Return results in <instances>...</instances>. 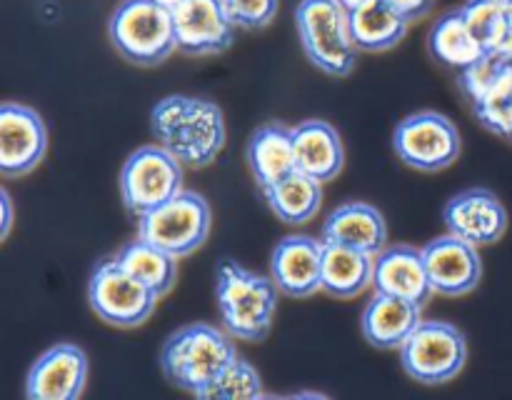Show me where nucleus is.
Masks as SVG:
<instances>
[{
	"label": "nucleus",
	"instance_id": "473e14b6",
	"mask_svg": "<svg viewBox=\"0 0 512 400\" xmlns=\"http://www.w3.org/2000/svg\"><path fill=\"white\" fill-rule=\"evenodd\" d=\"M340 3H343L348 10H355V8H360V5L370 3V0H340Z\"/></svg>",
	"mask_w": 512,
	"mask_h": 400
},
{
	"label": "nucleus",
	"instance_id": "c9c22d12",
	"mask_svg": "<svg viewBox=\"0 0 512 400\" xmlns=\"http://www.w3.org/2000/svg\"><path fill=\"white\" fill-rule=\"evenodd\" d=\"M510 140H512V138H510Z\"/></svg>",
	"mask_w": 512,
	"mask_h": 400
},
{
	"label": "nucleus",
	"instance_id": "aec40b11",
	"mask_svg": "<svg viewBox=\"0 0 512 400\" xmlns=\"http://www.w3.org/2000/svg\"><path fill=\"white\" fill-rule=\"evenodd\" d=\"M423 320V308L395 295L375 293L360 315L363 338L378 350H400Z\"/></svg>",
	"mask_w": 512,
	"mask_h": 400
},
{
	"label": "nucleus",
	"instance_id": "cd10ccee",
	"mask_svg": "<svg viewBox=\"0 0 512 400\" xmlns=\"http://www.w3.org/2000/svg\"><path fill=\"white\" fill-rule=\"evenodd\" d=\"M460 10L485 53L510 55L508 0H465Z\"/></svg>",
	"mask_w": 512,
	"mask_h": 400
},
{
	"label": "nucleus",
	"instance_id": "4468645a",
	"mask_svg": "<svg viewBox=\"0 0 512 400\" xmlns=\"http://www.w3.org/2000/svg\"><path fill=\"white\" fill-rule=\"evenodd\" d=\"M423 258L433 293L443 295V298H460V295L473 293L483 278V260H480L478 245L468 243L458 235L445 233L425 243Z\"/></svg>",
	"mask_w": 512,
	"mask_h": 400
},
{
	"label": "nucleus",
	"instance_id": "7c9ffc66",
	"mask_svg": "<svg viewBox=\"0 0 512 400\" xmlns=\"http://www.w3.org/2000/svg\"><path fill=\"white\" fill-rule=\"evenodd\" d=\"M388 3L393 5L408 23H415V20L425 18V15L433 10L435 0H388Z\"/></svg>",
	"mask_w": 512,
	"mask_h": 400
},
{
	"label": "nucleus",
	"instance_id": "0eeeda50",
	"mask_svg": "<svg viewBox=\"0 0 512 400\" xmlns=\"http://www.w3.org/2000/svg\"><path fill=\"white\" fill-rule=\"evenodd\" d=\"M213 225L210 205L193 190H180L163 205L138 218V235L175 258H188L205 245Z\"/></svg>",
	"mask_w": 512,
	"mask_h": 400
},
{
	"label": "nucleus",
	"instance_id": "39448f33",
	"mask_svg": "<svg viewBox=\"0 0 512 400\" xmlns=\"http://www.w3.org/2000/svg\"><path fill=\"white\" fill-rule=\"evenodd\" d=\"M108 38L120 58L155 68L178 50L173 10L155 0H123L108 20Z\"/></svg>",
	"mask_w": 512,
	"mask_h": 400
},
{
	"label": "nucleus",
	"instance_id": "f704fd0d",
	"mask_svg": "<svg viewBox=\"0 0 512 400\" xmlns=\"http://www.w3.org/2000/svg\"><path fill=\"white\" fill-rule=\"evenodd\" d=\"M508 23H510V55H512V0H508Z\"/></svg>",
	"mask_w": 512,
	"mask_h": 400
},
{
	"label": "nucleus",
	"instance_id": "1a4fd4ad",
	"mask_svg": "<svg viewBox=\"0 0 512 400\" xmlns=\"http://www.w3.org/2000/svg\"><path fill=\"white\" fill-rule=\"evenodd\" d=\"M393 150L408 168L440 173L460 158L463 138L448 115L438 110H420L400 120L393 133Z\"/></svg>",
	"mask_w": 512,
	"mask_h": 400
},
{
	"label": "nucleus",
	"instance_id": "c756f323",
	"mask_svg": "<svg viewBox=\"0 0 512 400\" xmlns=\"http://www.w3.org/2000/svg\"><path fill=\"white\" fill-rule=\"evenodd\" d=\"M230 18L243 30H263L278 15V0H223Z\"/></svg>",
	"mask_w": 512,
	"mask_h": 400
},
{
	"label": "nucleus",
	"instance_id": "b1692460",
	"mask_svg": "<svg viewBox=\"0 0 512 400\" xmlns=\"http://www.w3.org/2000/svg\"><path fill=\"white\" fill-rule=\"evenodd\" d=\"M350 33L355 45L363 53H385L403 43L410 23L388 3V0H370L360 8L348 10Z\"/></svg>",
	"mask_w": 512,
	"mask_h": 400
},
{
	"label": "nucleus",
	"instance_id": "5701e85b",
	"mask_svg": "<svg viewBox=\"0 0 512 400\" xmlns=\"http://www.w3.org/2000/svg\"><path fill=\"white\" fill-rule=\"evenodd\" d=\"M428 53L435 63L448 70H455V73H463L465 68L478 63L483 55H488L473 35V30H470L468 20H465L460 8L445 10L435 20L428 33Z\"/></svg>",
	"mask_w": 512,
	"mask_h": 400
},
{
	"label": "nucleus",
	"instance_id": "f3484780",
	"mask_svg": "<svg viewBox=\"0 0 512 400\" xmlns=\"http://www.w3.org/2000/svg\"><path fill=\"white\" fill-rule=\"evenodd\" d=\"M323 240L313 235H288L270 255V278L288 298H313L323 290Z\"/></svg>",
	"mask_w": 512,
	"mask_h": 400
},
{
	"label": "nucleus",
	"instance_id": "a878e982",
	"mask_svg": "<svg viewBox=\"0 0 512 400\" xmlns=\"http://www.w3.org/2000/svg\"><path fill=\"white\" fill-rule=\"evenodd\" d=\"M270 210L278 215L283 223L300 225L313 220L323 205V183L303 170H293L290 175L280 178L278 183L263 190Z\"/></svg>",
	"mask_w": 512,
	"mask_h": 400
},
{
	"label": "nucleus",
	"instance_id": "9d476101",
	"mask_svg": "<svg viewBox=\"0 0 512 400\" xmlns=\"http://www.w3.org/2000/svg\"><path fill=\"white\" fill-rule=\"evenodd\" d=\"M158 295L135 280L118 258L100 260L88 278V303L103 323L138 328L155 313Z\"/></svg>",
	"mask_w": 512,
	"mask_h": 400
},
{
	"label": "nucleus",
	"instance_id": "f257e3e1",
	"mask_svg": "<svg viewBox=\"0 0 512 400\" xmlns=\"http://www.w3.org/2000/svg\"><path fill=\"white\" fill-rule=\"evenodd\" d=\"M150 133L185 168L215 163L225 148V115L218 103L198 95H165L150 110Z\"/></svg>",
	"mask_w": 512,
	"mask_h": 400
},
{
	"label": "nucleus",
	"instance_id": "20e7f679",
	"mask_svg": "<svg viewBox=\"0 0 512 400\" xmlns=\"http://www.w3.org/2000/svg\"><path fill=\"white\" fill-rule=\"evenodd\" d=\"M295 28L305 55L330 78H345L358 63V45L350 33V15L340 0H300Z\"/></svg>",
	"mask_w": 512,
	"mask_h": 400
},
{
	"label": "nucleus",
	"instance_id": "dca6fc26",
	"mask_svg": "<svg viewBox=\"0 0 512 400\" xmlns=\"http://www.w3.org/2000/svg\"><path fill=\"white\" fill-rule=\"evenodd\" d=\"M88 380V358L75 343H55L28 370L25 398L75 400L83 395Z\"/></svg>",
	"mask_w": 512,
	"mask_h": 400
},
{
	"label": "nucleus",
	"instance_id": "bb28decb",
	"mask_svg": "<svg viewBox=\"0 0 512 400\" xmlns=\"http://www.w3.org/2000/svg\"><path fill=\"white\" fill-rule=\"evenodd\" d=\"M115 258H118V263L135 280H140L145 288L153 290L158 298H165L175 288V280H178V258L160 250L158 245L143 240L140 235L135 240H130V243H125Z\"/></svg>",
	"mask_w": 512,
	"mask_h": 400
},
{
	"label": "nucleus",
	"instance_id": "c85d7f7f",
	"mask_svg": "<svg viewBox=\"0 0 512 400\" xmlns=\"http://www.w3.org/2000/svg\"><path fill=\"white\" fill-rule=\"evenodd\" d=\"M263 395V380L258 368L250 360L235 358L223 373L215 378V383L205 390V400H250Z\"/></svg>",
	"mask_w": 512,
	"mask_h": 400
},
{
	"label": "nucleus",
	"instance_id": "2f4dec72",
	"mask_svg": "<svg viewBox=\"0 0 512 400\" xmlns=\"http://www.w3.org/2000/svg\"><path fill=\"white\" fill-rule=\"evenodd\" d=\"M0 205H3V228H0V235L8 238L10 228H13V200H10L8 190H0Z\"/></svg>",
	"mask_w": 512,
	"mask_h": 400
},
{
	"label": "nucleus",
	"instance_id": "7ed1b4c3",
	"mask_svg": "<svg viewBox=\"0 0 512 400\" xmlns=\"http://www.w3.org/2000/svg\"><path fill=\"white\" fill-rule=\"evenodd\" d=\"M280 295L283 293L270 275L255 273L233 258L220 260L215 300L220 323L235 340L263 343L273 328Z\"/></svg>",
	"mask_w": 512,
	"mask_h": 400
},
{
	"label": "nucleus",
	"instance_id": "a211bd4d",
	"mask_svg": "<svg viewBox=\"0 0 512 400\" xmlns=\"http://www.w3.org/2000/svg\"><path fill=\"white\" fill-rule=\"evenodd\" d=\"M373 288L375 293L395 295V298L410 300V303L425 308L435 293L428 278V268H425L423 248L408 243L385 245L375 255Z\"/></svg>",
	"mask_w": 512,
	"mask_h": 400
},
{
	"label": "nucleus",
	"instance_id": "ddd939ff",
	"mask_svg": "<svg viewBox=\"0 0 512 400\" xmlns=\"http://www.w3.org/2000/svg\"><path fill=\"white\" fill-rule=\"evenodd\" d=\"M173 23L178 50L190 58L225 53L238 30L223 0H183L173 8Z\"/></svg>",
	"mask_w": 512,
	"mask_h": 400
},
{
	"label": "nucleus",
	"instance_id": "6ab92c4d",
	"mask_svg": "<svg viewBox=\"0 0 512 400\" xmlns=\"http://www.w3.org/2000/svg\"><path fill=\"white\" fill-rule=\"evenodd\" d=\"M320 240L378 255L388 243V223L375 205L365 200H350V203L338 205L325 218Z\"/></svg>",
	"mask_w": 512,
	"mask_h": 400
},
{
	"label": "nucleus",
	"instance_id": "4be33fe9",
	"mask_svg": "<svg viewBox=\"0 0 512 400\" xmlns=\"http://www.w3.org/2000/svg\"><path fill=\"white\" fill-rule=\"evenodd\" d=\"M245 158H248V168L253 173L255 185L260 190H268L280 178L298 170V163H295L293 128L280 123V120L263 123L250 135Z\"/></svg>",
	"mask_w": 512,
	"mask_h": 400
},
{
	"label": "nucleus",
	"instance_id": "2eb2a0df",
	"mask_svg": "<svg viewBox=\"0 0 512 400\" xmlns=\"http://www.w3.org/2000/svg\"><path fill=\"white\" fill-rule=\"evenodd\" d=\"M443 223L450 235L485 248L508 233V210L488 188H468L445 203Z\"/></svg>",
	"mask_w": 512,
	"mask_h": 400
},
{
	"label": "nucleus",
	"instance_id": "6e6552de",
	"mask_svg": "<svg viewBox=\"0 0 512 400\" xmlns=\"http://www.w3.org/2000/svg\"><path fill=\"white\" fill-rule=\"evenodd\" d=\"M183 170L185 165L163 145H140L120 168V198L125 210L135 218H143L178 195L183 190Z\"/></svg>",
	"mask_w": 512,
	"mask_h": 400
},
{
	"label": "nucleus",
	"instance_id": "9b49d317",
	"mask_svg": "<svg viewBox=\"0 0 512 400\" xmlns=\"http://www.w3.org/2000/svg\"><path fill=\"white\" fill-rule=\"evenodd\" d=\"M458 88L480 128L512 138V55H483L458 73Z\"/></svg>",
	"mask_w": 512,
	"mask_h": 400
},
{
	"label": "nucleus",
	"instance_id": "f8f14e48",
	"mask_svg": "<svg viewBox=\"0 0 512 400\" xmlns=\"http://www.w3.org/2000/svg\"><path fill=\"white\" fill-rule=\"evenodd\" d=\"M48 150V128L30 105L5 100L0 105V175L25 178L33 173Z\"/></svg>",
	"mask_w": 512,
	"mask_h": 400
},
{
	"label": "nucleus",
	"instance_id": "393cba45",
	"mask_svg": "<svg viewBox=\"0 0 512 400\" xmlns=\"http://www.w3.org/2000/svg\"><path fill=\"white\" fill-rule=\"evenodd\" d=\"M375 255L348 245L325 243L323 290L338 300H353L373 285Z\"/></svg>",
	"mask_w": 512,
	"mask_h": 400
},
{
	"label": "nucleus",
	"instance_id": "72a5a7b5",
	"mask_svg": "<svg viewBox=\"0 0 512 400\" xmlns=\"http://www.w3.org/2000/svg\"><path fill=\"white\" fill-rule=\"evenodd\" d=\"M155 3H160V5H165V8H170V10H173L175 5H178V3H183V0H155Z\"/></svg>",
	"mask_w": 512,
	"mask_h": 400
},
{
	"label": "nucleus",
	"instance_id": "423d86ee",
	"mask_svg": "<svg viewBox=\"0 0 512 400\" xmlns=\"http://www.w3.org/2000/svg\"><path fill=\"white\" fill-rule=\"evenodd\" d=\"M468 360L463 330L450 320H420L400 348V365L420 385H445Z\"/></svg>",
	"mask_w": 512,
	"mask_h": 400
},
{
	"label": "nucleus",
	"instance_id": "412c9836",
	"mask_svg": "<svg viewBox=\"0 0 512 400\" xmlns=\"http://www.w3.org/2000/svg\"><path fill=\"white\" fill-rule=\"evenodd\" d=\"M295 163L298 170L313 175L320 183H330L345 165V148L338 128L328 120L310 118L293 125Z\"/></svg>",
	"mask_w": 512,
	"mask_h": 400
},
{
	"label": "nucleus",
	"instance_id": "f03ea898",
	"mask_svg": "<svg viewBox=\"0 0 512 400\" xmlns=\"http://www.w3.org/2000/svg\"><path fill=\"white\" fill-rule=\"evenodd\" d=\"M238 358L235 338L210 323H188L160 348V370L173 388L203 398L205 390Z\"/></svg>",
	"mask_w": 512,
	"mask_h": 400
}]
</instances>
